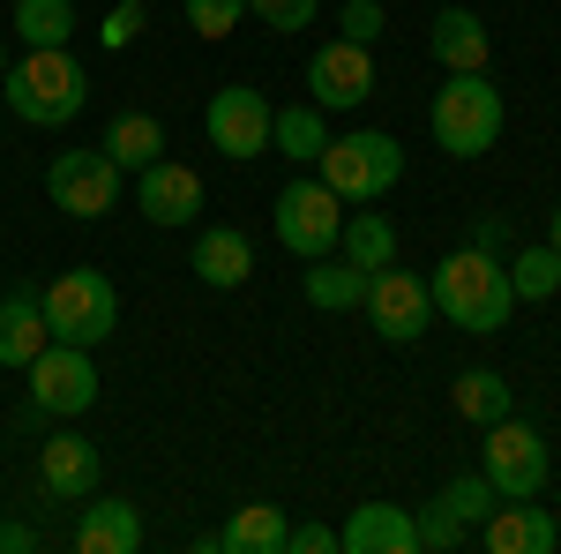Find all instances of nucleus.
Returning <instances> with one entry per match:
<instances>
[{"label":"nucleus","mask_w":561,"mask_h":554,"mask_svg":"<svg viewBox=\"0 0 561 554\" xmlns=\"http://www.w3.org/2000/svg\"><path fill=\"white\" fill-rule=\"evenodd\" d=\"M427 293H434V315L457 323V330H472V338L510 330V315H517L510 262L494 256V248H457V256H442L434 278H427Z\"/></svg>","instance_id":"1"},{"label":"nucleus","mask_w":561,"mask_h":554,"mask_svg":"<svg viewBox=\"0 0 561 554\" xmlns=\"http://www.w3.org/2000/svg\"><path fill=\"white\" fill-rule=\"evenodd\" d=\"M0 90H8V113L31 128H68L90 105V76L68 45H31V60H8Z\"/></svg>","instance_id":"2"},{"label":"nucleus","mask_w":561,"mask_h":554,"mask_svg":"<svg viewBox=\"0 0 561 554\" xmlns=\"http://www.w3.org/2000/svg\"><path fill=\"white\" fill-rule=\"evenodd\" d=\"M502 121H510V105H502V90L486 83V68H457L449 83L434 90V113H427L434 143L449 158H486L502 143Z\"/></svg>","instance_id":"3"},{"label":"nucleus","mask_w":561,"mask_h":554,"mask_svg":"<svg viewBox=\"0 0 561 554\" xmlns=\"http://www.w3.org/2000/svg\"><path fill=\"white\" fill-rule=\"evenodd\" d=\"M314 172L330 180L337 203H375V195H389V188L404 180V150H397V135H382V128H352V135H330V143H322Z\"/></svg>","instance_id":"4"},{"label":"nucleus","mask_w":561,"mask_h":554,"mask_svg":"<svg viewBox=\"0 0 561 554\" xmlns=\"http://www.w3.org/2000/svg\"><path fill=\"white\" fill-rule=\"evenodd\" d=\"M45 330L60 344H105L121 330V293H113V278L105 270H60L53 285H45Z\"/></svg>","instance_id":"5"},{"label":"nucleus","mask_w":561,"mask_h":554,"mask_svg":"<svg viewBox=\"0 0 561 554\" xmlns=\"http://www.w3.org/2000/svg\"><path fill=\"white\" fill-rule=\"evenodd\" d=\"M270 225H277V248L300 262H322L337 256V233H345V203L330 195V180L314 172V180H285V195H277V211H270Z\"/></svg>","instance_id":"6"},{"label":"nucleus","mask_w":561,"mask_h":554,"mask_svg":"<svg viewBox=\"0 0 561 554\" xmlns=\"http://www.w3.org/2000/svg\"><path fill=\"white\" fill-rule=\"evenodd\" d=\"M367 323H375V338L382 344H420L434 323V293L420 270H397V262H382L375 278H367Z\"/></svg>","instance_id":"7"},{"label":"nucleus","mask_w":561,"mask_h":554,"mask_svg":"<svg viewBox=\"0 0 561 554\" xmlns=\"http://www.w3.org/2000/svg\"><path fill=\"white\" fill-rule=\"evenodd\" d=\"M486 479H494V495L502 502H524V495H539L547 487V472H554V457H547V434L539 427H524L517 412L510 420L486 427Z\"/></svg>","instance_id":"8"},{"label":"nucleus","mask_w":561,"mask_h":554,"mask_svg":"<svg viewBox=\"0 0 561 554\" xmlns=\"http://www.w3.org/2000/svg\"><path fill=\"white\" fill-rule=\"evenodd\" d=\"M270 121H277V105H270L255 83H225L210 98V113H203L210 150H217V158H232V166H248V158L270 150Z\"/></svg>","instance_id":"9"},{"label":"nucleus","mask_w":561,"mask_h":554,"mask_svg":"<svg viewBox=\"0 0 561 554\" xmlns=\"http://www.w3.org/2000/svg\"><path fill=\"white\" fill-rule=\"evenodd\" d=\"M23 375H31V405H45V420H76V412L98 405V368H90L83 344H60V338H53Z\"/></svg>","instance_id":"10"},{"label":"nucleus","mask_w":561,"mask_h":554,"mask_svg":"<svg viewBox=\"0 0 561 554\" xmlns=\"http://www.w3.org/2000/svg\"><path fill=\"white\" fill-rule=\"evenodd\" d=\"M45 195L68 217H105L121 203V166H113L105 150H60V158L45 166Z\"/></svg>","instance_id":"11"},{"label":"nucleus","mask_w":561,"mask_h":554,"mask_svg":"<svg viewBox=\"0 0 561 554\" xmlns=\"http://www.w3.org/2000/svg\"><path fill=\"white\" fill-rule=\"evenodd\" d=\"M98 479H105L98 442H90V434H68V427H53L45 450H38V487L53 495V502H90Z\"/></svg>","instance_id":"12"},{"label":"nucleus","mask_w":561,"mask_h":554,"mask_svg":"<svg viewBox=\"0 0 561 554\" xmlns=\"http://www.w3.org/2000/svg\"><path fill=\"white\" fill-rule=\"evenodd\" d=\"M307 90H314V105H367L375 98V45L330 38L307 60Z\"/></svg>","instance_id":"13"},{"label":"nucleus","mask_w":561,"mask_h":554,"mask_svg":"<svg viewBox=\"0 0 561 554\" xmlns=\"http://www.w3.org/2000/svg\"><path fill=\"white\" fill-rule=\"evenodd\" d=\"M135 211L150 225H195L203 217V172L180 166V158H158V166L135 172Z\"/></svg>","instance_id":"14"},{"label":"nucleus","mask_w":561,"mask_h":554,"mask_svg":"<svg viewBox=\"0 0 561 554\" xmlns=\"http://www.w3.org/2000/svg\"><path fill=\"white\" fill-rule=\"evenodd\" d=\"M472 532H479V547H486V554H547L561 540L554 517L539 510V495H524V502H494Z\"/></svg>","instance_id":"15"},{"label":"nucleus","mask_w":561,"mask_h":554,"mask_svg":"<svg viewBox=\"0 0 561 554\" xmlns=\"http://www.w3.org/2000/svg\"><path fill=\"white\" fill-rule=\"evenodd\" d=\"M337 547L345 554H420V517L404 502H359L345 517V532H337Z\"/></svg>","instance_id":"16"},{"label":"nucleus","mask_w":561,"mask_h":554,"mask_svg":"<svg viewBox=\"0 0 561 554\" xmlns=\"http://www.w3.org/2000/svg\"><path fill=\"white\" fill-rule=\"evenodd\" d=\"M187 262H195V278H203L210 293H240V285L255 278V248H248V233H240V225H203Z\"/></svg>","instance_id":"17"},{"label":"nucleus","mask_w":561,"mask_h":554,"mask_svg":"<svg viewBox=\"0 0 561 554\" xmlns=\"http://www.w3.org/2000/svg\"><path fill=\"white\" fill-rule=\"evenodd\" d=\"M142 547V517H135V502H121V495H90L83 517H76V554H135Z\"/></svg>","instance_id":"18"},{"label":"nucleus","mask_w":561,"mask_h":554,"mask_svg":"<svg viewBox=\"0 0 561 554\" xmlns=\"http://www.w3.org/2000/svg\"><path fill=\"white\" fill-rule=\"evenodd\" d=\"M53 330H45V299L38 293H8L0 299V368H31Z\"/></svg>","instance_id":"19"},{"label":"nucleus","mask_w":561,"mask_h":554,"mask_svg":"<svg viewBox=\"0 0 561 554\" xmlns=\"http://www.w3.org/2000/svg\"><path fill=\"white\" fill-rule=\"evenodd\" d=\"M427 53L457 76V68H486V53H494V38H486V23H479L472 8H442L427 31Z\"/></svg>","instance_id":"20"},{"label":"nucleus","mask_w":561,"mask_h":554,"mask_svg":"<svg viewBox=\"0 0 561 554\" xmlns=\"http://www.w3.org/2000/svg\"><path fill=\"white\" fill-rule=\"evenodd\" d=\"M98 150H105L121 172L158 166V158H165V121H158V113H113L105 135H98Z\"/></svg>","instance_id":"21"},{"label":"nucleus","mask_w":561,"mask_h":554,"mask_svg":"<svg viewBox=\"0 0 561 554\" xmlns=\"http://www.w3.org/2000/svg\"><path fill=\"white\" fill-rule=\"evenodd\" d=\"M217 547H225V554H285V547H293V524H285L277 502H240L232 524L217 532Z\"/></svg>","instance_id":"22"},{"label":"nucleus","mask_w":561,"mask_h":554,"mask_svg":"<svg viewBox=\"0 0 561 554\" xmlns=\"http://www.w3.org/2000/svg\"><path fill=\"white\" fill-rule=\"evenodd\" d=\"M367 278L375 270H359V262H307V307H322V315H345V307H359L367 299Z\"/></svg>","instance_id":"23"},{"label":"nucleus","mask_w":561,"mask_h":554,"mask_svg":"<svg viewBox=\"0 0 561 554\" xmlns=\"http://www.w3.org/2000/svg\"><path fill=\"white\" fill-rule=\"evenodd\" d=\"M449 405L472 427H494V420H510V383H502L494 368H465V375L449 383Z\"/></svg>","instance_id":"24"},{"label":"nucleus","mask_w":561,"mask_h":554,"mask_svg":"<svg viewBox=\"0 0 561 554\" xmlns=\"http://www.w3.org/2000/svg\"><path fill=\"white\" fill-rule=\"evenodd\" d=\"M322 143H330L322 105H285V113L270 121V150H285L293 166H314V158H322Z\"/></svg>","instance_id":"25"},{"label":"nucleus","mask_w":561,"mask_h":554,"mask_svg":"<svg viewBox=\"0 0 561 554\" xmlns=\"http://www.w3.org/2000/svg\"><path fill=\"white\" fill-rule=\"evenodd\" d=\"M337 256L359 262V270H382V262H397V225H389L382 211H359L345 233H337Z\"/></svg>","instance_id":"26"},{"label":"nucleus","mask_w":561,"mask_h":554,"mask_svg":"<svg viewBox=\"0 0 561 554\" xmlns=\"http://www.w3.org/2000/svg\"><path fill=\"white\" fill-rule=\"evenodd\" d=\"M15 38L23 45H68V31H76V0H15Z\"/></svg>","instance_id":"27"},{"label":"nucleus","mask_w":561,"mask_h":554,"mask_svg":"<svg viewBox=\"0 0 561 554\" xmlns=\"http://www.w3.org/2000/svg\"><path fill=\"white\" fill-rule=\"evenodd\" d=\"M510 293L517 299H554L561 293V256L547 248V240H531V248L510 256Z\"/></svg>","instance_id":"28"},{"label":"nucleus","mask_w":561,"mask_h":554,"mask_svg":"<svg viewBox=\"0 0 561 554\" xmlns=\"http://www.w3.org/2000/svg\"><path fill=\"white\" fill-rule=\"evenodd\" d=\"M434 502H442L449 517H465V524H479V517L494 510L502 495H494V479H486V472H465V479H449V487H442Z\"/></svg>","instance_id":"29"},{"label":"nucleus","mask_w":561,"mask_h":554,"mask_svg":"<svg viewBox=\"0 0 561 554\" xmlns=\"http://www.w3.org/2000/svg\"><path fill=\"white\" fill-rule=\"evenodd\" d=\"M240 15H248V0H187L195 38H232V31H240Z\"/></svg>","instance_id":"30"},{"label":"nucleus","mask_w":561,"mask_h":554,"mask_svg":"<svg viewBox=\"0 0 561 554\" xmlns=\"http://www.w3.org/2000/svg\"><path fill=\"white\" fill-rule=\"evenodd\" d=\"M465 540H472V524H465V517H449L442 502H427V510H420V547H434V554H457Z\"/></svg>","instance_id":"31"},{"label":"nucleus","mask_w":561,"mask_h":554,"mask_svg":"<svg viewBox=\"0 0 561 554\" xmlns=\"http://www.w3.org/2000/svg\"><path fill=\"white\" fill-rule=\"evenodd\" d=\"M314 8H322V0H248V15L270 23V31H285V38H300L307 23H314Z\"/></svg>","instance_id":"32"},{"label":"nucleus","mask_w":561,"mask_h":554,"mask_svg":"<svg viewBox=\"0 0 561 554\" xmlns=\"http://www.w3.org/2000/svg\"><path fill=\"white\" fill-rule=\"evenodd\" d=\"M337 38L375 45L382 38V0H345V8H337Z\"/></svg>","instance_id":"33"},{"label":"nucleus","mask_w":561,"mask_h":554,"mask_svg":"<svg viewBox=\"0 0 561 554\" xmlns=\"http://www.w3.org/2000/svg\"><path fill=\"white\" fill-rule=\"evenodd\" d=\"M98 38L113 45V53H121V45H135V38H142V0H113V15L98 23Z\"/></svg>","instance_id":"34"},{"label":"nucleus","mask_w":561,"mask_h":554,"mask_svg":"<svg viewBox=\"0 0 561 554\" xmlns=\"http://www.w3.org/2000/svg\"><path fill=\"white\" fill-rule=\"evenodd\" d=\"M285 554H337V532L330 524H293V547Z\"/></svg>","instance_id":"35"},{"label":"nucleus","mask_w":561,"mask_h":554,"mask_svg":"<svg viewBox=\"0 0 561 554\" xmlns=\"http://www.w3.org/2000/svg\"><path fill=\"white\" fill-rule=\"evenodd\" d=\"M31 547H38V532L15 524V517H0V554H31Z\"/></svg>","instance_id":"36"},{"label":"nucleus","mask_w":561,"mask_h":554,"mask_svg":"<svg viewBox=\"0 0 561 554\" xmlns=\"http://www.w3.org/2000/svg\"><path fill=\"white\" fill-rule=\"evenodd\" d=\"M502 240H510L502 217H479V225H472V248H494V256H502Z\"/></svg>","instance_id":"37"},{"label":"nucleus","mask_w":561,"mask_h":554,"mask_svg":"<svg viewBox=\"0 0 561 554\" xmlns=\"http://www.w3.org/2000/svg\"><path fill=\"white\" fill-rule=\"evenodd\" d=\"M547 248H554V256H561V203H554V211H547Z\"/></svg>","instance_id":"38"},{"label":"nucleus","mask_w":561,"mask_h":554,"mask_svg":"<svg viewBox=\"0 0 561 554\" xmlns=\"http://www.w3.org/2000/svg\"><path fill=\"white\" fill-rule=\"evenodd\" d=\"M0 76H8V45H0Z\"/></svg>","instance_id":"39"}]
</instances>
